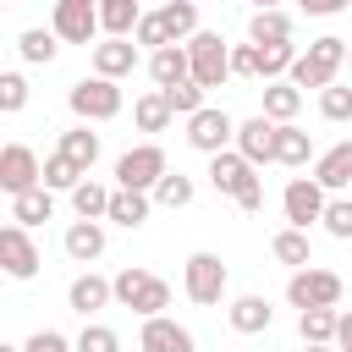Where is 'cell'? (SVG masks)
Instances as JSON below:
<instances>
[{
  "mask_svg": "<svg viewBox=\"0 0 352 352\" xmlns=\"http://www.w3.org/2000/svg\"><path fill=\"white\" fill-rule=\"evenodd\" d=\"M297 66V44L292 38H280V44H258V77L270 82V77H286Z\"/></svg>",
  "mask_w": 352,
  "mask_h": 352,
  "instance_id": "1f68e13d",
  "label": "cell"
},
{
  "mask_svg": "<svg viewBox=\"0 0 352 352\" xmlns=\"http://www.w3.org/2000/svg\"><path fill=\"white\" fill-rule=\"evenodd\" d=\"M28 187H44V165L28 143H6L0 148V192H28Z\"/></svg>",
  "mask_w": 352,
  "mask_h": 352,
  "instance_id": "ba28073f",
  "label": "cell"
},
{
  "mask_svg": "<svg viewBox=\"0 0 352 352\" xmlns=\"http://www.w3.org/2000/svg\"><path fill=\"white\" fill-rule=\"evenodd\" d=\"M231 138H236V121H231L226 110L204 104L198 116H187V143H192L198 154H220V148H226Z\"/></svg>",
  "mask_w": 352,
  "mask_h": 352,
  "instance_id": "30bf717a",
  "label": "cell"
},
{
  "mask_svg": "<svg viewBox=\"0 0 352 352\" xmlns=\"http://www.w3.org/2000/svg\"><path fill=\"white\" fill-rule=\"evenodd\" d=\"M55 38H60L55 28H50V33H44V28H28V33L16 38V50H22V60H33V66H44V60H55V50H60Z\"/></svg>",
  "mask_w": 352,
  "mask_h": 352,
  "instance_id": "8d00e7d4",
  "label": "cell"
},
{
  "mask_svg": "<svg viewBox=\"0 0 352 352\" xmlns=\"http://www.w3.org/2000/svg\"><path fill=\"white\" fill-rule=\"evenodd\" d=\"M302 352H330V341H302Z\"/></svg>",
  "mask_w": 352,
  "mask_h": 352,
  "instance_id": "c3c4849f",
  "label": "cell"
},
{
  "mask_svg": "<svg viewBox=\"0 0 352 352\" xmlns=\"http://www.w3.org/2000/svg\"><path fill=\"white\" fill-rule=\"evenodd\" d=\"M99 28L104 22H99V6L94 0H55V33L66 44H88Z\"/></svg>",
  "mask_w": 352,
  "mask_h": 352,
  "instance_id": "8fae6325",
  "label": "cell"
},
{
  "mask_svg": "<svg viewBox=\"0 0 352 352\" xmlns=\"http://www.w3.org/2000/svg\"><path fill=\"white\" fill-rule=\"evenodd\" d=\"M82 176H88V170H82L72 154H60V148H55V154H44V187H66V192H72Z\"/></svg>",
  "mask_w": 352,
  "mask_h": 352,
  "instance_id": "e575fe53",
  "label": "cell"
},
{
  "mask_svg": "<svg viewBox=\"0 0 352 352\" xmlns=\"http://www.w3.org/2000/svg\"><path fill=\"white\" fill-rule=\"evenodd\" d=\"M60 154H72L82 170H94V160H99V132H88V126H72V132H60Z\"/></svg>",
  "mask_w": 352,
  "mask_h": 352,
  "instance_id": "836d02e7",
  "label": "cell"
},
{
  "mask_svg": "<svg viewBox=\"0 0 352 352\" xmlns=\"http://www.w3.org/2000/svg\"><path fill=\"white\" fill-rule=\"evenodd\" d=\"M270 253H275L280 264H292V270H302V264H308V231H302V226H286V231H275V242H270Z\"/></svg>",
  "mask_w": 352,
  "mask_h": 352,
  "instance_id": "d6a6232c",
  "label": "cell"
},
{
  "mask_svg": "<svg viewBox=\"0 0 352 352\" xmlns=\"http://www.w3.org/2000/svg\"><path fill=\"white\" fill-rule=\"evenodd\" d=\"M50 214H55L50 187H28V192H16V198H11V220H16V226H44Z\"/></svg>",
  "mask_w": 352,
  "mask_h": 352,
  "instance_id": "44dd1931",
  "label": "cell"
},
{
  "mask_svg": "<svg viewBox=\"0 0 352 352\" xmlns=\"http://www.w3.org/2000/svg\"><path fill=\"white\" fill-rule=\"evenodd\" d=\"M66 104H72L77 121H110V116H121V88H116V77H99L94 72L82 82H72Z\"/></svg>",
  "mask_w": 352,
  "mask_h": 352,
  "instance_id": "3957f363",
  "label": "cell"
},
{
  "mask_svg": "<svg viewBox=\"0 0 352 352\" xmlns=\"http://www.w3.org/2000/svg\"><path fill=\"white\" fill-rule=\"evenodd\" d=\"M0 352H28V346H0Z\"/></svg>",
  "mask_w": 352,
  "mask_h": 352,
  "instance_id": "f907efd6",
  "label": "cell"
},
{
  "mask_svg": "<svg viewBox=\"0 0 352 352\" xmlns=\"http://www.w3.org/2000/svg\"><path fill=\"white\" fill-rule=\"evenodd\" d=\"M314 182H319L324 192L346 187V182H352V143H336V148H324V154H319V165H314Z\"/></svg>",
  "mask_w": 352,
  "mask_h": 352,
  "instance_id": "d6986e66",
  "label": "cell"
},
{
  "mask_svg": "<svg viewBox=\"0 0 352 352\" xmlns=\"http://www.w3.org/2000/svg\"><path fill=\"white\" fill-rule=\"evenodd\" d=\"M270 319H275V308L264 302V297H236L231 302V330H242V336H258V330H270Z\"/></svg>",
  "mask_w": 352,
  "mask_h": 352,
  "instance_id": "603a6c76",
  "label": "cell"
},
{
  "mask_svg": "<svg viewBox=\"0 0 352 352\" xmlns=\"http://www.w3.org/2000/svg\"><path fill=\"white\" fill-rule=\"evenodd\" d=\"M28 104V82H22V72H6L0 77V110L11 116V110H22Z\"/></svg>",
  "mask_w": 352,
  "mask_h": 352,
  "instance_id": "b9f144b4",
  "label": "cell"
},
{
  "mask_svg": "<svg viewBox=\"0 0 352 352\" xmlns=\"http://www.w3.org/2000/svg\"><path fill=\"white\" fill-rule=\"evenodd\" d=\"M346 352H352V346H346Z\"/></svg>",
  "mask_w": 352,
  "mask_h": 352,
  "instance_id": "f5cc1de1",
  "label": "cell"
},
{
  "mask_svg": "<svg viewBox=\"0 0 352 352\" xmlns=\"http://www.w3.org/2000/svg\"><path fill=\"white\" fill-rule=\"evenodd\" d=\"M154 204H165V209H187V204H192V176L165 170V176L154 182Z\"/></svg>",
  "mask_w": 352,
  "mask_h": 352,
  "instance_id": "d590c367",
  "label": "cell"
},
{
  "mask_svg": "<svg viewBox=\"0 0 352 352\" xmlns=\"http://www.w3.org/2000/svg\"><path fill=\"white\" fill-rule=\"evenodd\" d=\"M170 99H165V88H154V94H143L138 104H132V121H138V132H165L170 126Z\"/></svg>",
  "mask_w": 352,
  "mask_h": 352,
  "instance_id": "d4e9b609",
  "label": "cell"
},
{
  "mask_svg": "<svg viewBox=\"0 0 352 352\" xmlns=\"http://www.w3.org/2000/svg\"><path fill=\"white\" fill-rule=\"evenodd\" d=\"M187 55H192V82L220 88V82L231 77V50H226L220 33H192V38H187Z\"/></svg>",
  "mask_w": 352,
  "mask_h": 352,
  "instance_id": "5b68a950",
  "label": "cell"
},
{
  "mask_svg": "<svg viewBox=\"0 0 352 352\" xmlns=\"http://www.w3.org/2000/svg\"><path fill=\"white\" fill-rule=\"evenodd\" d=\"M138 346L143 352H192V330L176 324V319H165V314H154V319H143Z\"/></svg>",
  "mask_w": 352,
  "mask_h": 352,
  "instance_id": "9a60e30c",
  "label": "cell"
},
{
  "mask_svg": "<svg viewBox=\"0 0 352 352\" xmlns=\"http://www.w3.org/2000/svg\"><path fill=\"white\" fill-rule=\"evenodd\" d=\"M280 204H286V220L308 231V220H324V204L330 198H324V187L314 176H297V182H286V198Z\"/></svg>",
  "mask_w": 352,
  "mask_h": 352,
  "instance_id": "7c38bea8",
  "label": "cell"
},
{
  "mask_svg": "<svg viewBox=\"0 0 352 352\" xmlns=\"http://www.w3.org/2000/svg\"><path fill=\"white\" fill-rule=\"evenodd\" d=\"M28 352H72V341H66L60 330H38V336L28 341Z\"/></svg>",
  "mask_w": 352,
  "mask_h": 352,
  "instance_id": "f6af8a7d",
  "label": "cell"
},
{
  "mask_svg": "<svg viewBox=\"0 0 352 352\" xmlns=\"http://www.w3.org/2000/svg\"><path fill=\"white\" fill-rule=\"evenodd\" d=\"M138 66V44L132 38H104V44H94V72L99 77H126Z\"/></svg>",
  "mask_w": 352,
  "mask_h": 352,
  "instance_id": "2e32d148",
  "label": "cell"
},
{
  "mask_svg": "<svg viewBox=\"0 0 352 352\" xmlns=\"http://www.w3.org/2000/svg\"><path fill=\"white\" fill-rule=\"evenodd\" d=\"M110 297H116V280H104V275H94V270H88V275H77V280H72V292H66V302H72L82 319H88L94 308H104Z\"/></svg>",
  "mask_w": 352,
  "mask_h": 352,
  "instance_id": "ac0fdd59",
  "label": "cell"
},
{
  "mask_svg": "<svg viewBox=\"0 0 352 352\" xmlns=\"http://www.w3.org/2000/svg\"><path fill=\"white\" fill-rule=\"evenodd\" d=\"M104 220H116V226L138 231V226L148 220V192H138V187H116V192H110V214H104Z\"/></svg>",
  "mask_w": 352,
  "mask_h": 352,
  "instance_id": "ffe728a7",
  "label": "cell"
},
{
  "mask_svg": "<svg viewBox=\"0 0 352 352\" xmlns=\"http://www.w3.org/2000/svg\"><path fill=\"white\" fill-rule=\"evenodd\" d=\"M165 99H170V110H176V116H198V110H204V82L182 77V82H170V88H165Z\"/></svg>",
  "mask_w": 352,
  "mask_h": 352,
  "instance_id": "74e56055",
  "label": "cell"
},
{
  "mask_svg": "<svg viewBox=\"0 0 352 352\" xmlns=\"http://www.w3.org/2000/svg\"><path fill=\"white\" fill-rule=\"evenodd\" d=\"M346 60H352V44H346Z\"/></svg>",
  "mask_w": 352,
  "mask_h": 352,
  "instance_id": "816d5d0a",
  "label": "cell"
},
{
  "mask_svg": "<svg viewBox=\"0 0 352 352\" xmlns=\"http://www.w3.org/2000/svg\"><path fill=\"white\" fill-rule=\"evenodd\" d=\"M297 330H302V341H336L341 314L336 308H297Z\"/></svg>",
  "mask_w": 352,
  "mask_h": 352,
  "instance_id": "f546056e",
  "label": "cell"
},
{
  "mask_svg": "<svg viewBox=\"0 0 352 352\" xmlns=\"http://www.w3.org/2000/svg\"><path fill=\"white\" fill-rule=\"evenodd\" d=\"M297 6H302L308 16H336V11H346L352 0H297Z\"/></svg>",
  "mask_w": 352,
  "mask_h": 352,
  "instance_id": "bcb514c9",
  "label": "cell"
},
{
  "mask_svg": "<svg viewBox=\"0 0 352 352\" xmlns=\"http://www.w3.org/2000/svg\"><path fill=\"white\" fill-rule=\"evenodd\" d=\"M336 341H341V352L352 346V314H341V330H336Z\"/></svg>",
  "mask_w": 352,
  "mask_h": 352,
  "instance_id": "7dc6e473",
  "label": "cell"
},
{
  "mask_svg": "<svg viewBox=\"0 0 352 352\" xmlns=\"http://www.w3.org/2000/svg\"><path fill=\"white\" fill-rule=\"evenodd\" d=\"M160 22H165L170 44H176V38H192V33H198V6H192V0H165V6H160Z\"/></svg>",
  "mask_w": 352,
  "mask_h": 352,
  "instance_id": "4dcf8cb0",
  "label": "cell"
},
{
  "mask_svg": "<svg viewBox=\"0 0 352 352\" xmlns=\"http://www.w3.org/2000/svg\"><path fill=\"white\" fill-rule=\"evenodd\" d=\"M72 204H77L82 220H104V214H110V187L94 182V176H82V182L72 187Z\"/></svg>",
  "mask_w": 352,
  "mask_h": 352,
  "instance_id": "83f0119b",
  "label": "cell"
},
{
  "mask_svg": "<svg viewBox=\"0 0 352 352\" xmlns=\"http://www.w3.org/2000/svg\"><path fill=\"white\" fill-rule=\"evenodd\" d=\"M324 231L341 236V242H352V198H330L324 204Z\"/></svg>",
  "mask_w": 352,
  "mask_h": 352,
  "instance_id": "ab89813d",
  "label": "cell"
},
{
  "mask_svg": "<svg viewBox=\"0 0 352 352\" xmlns=\"http://www.w3.org/2000/svg\"><path fill=\"white\" fill-rule=\"evenodd\" d=\"M99 22L110 38H126V33H138L143 11H138V0H99Z\"/></svg>",
  "mask_w": 352,
  "mask_h": 352,
  "instance_id": "484cf974",
  "label": "cell"
},
{
  "mask_svg": "<svg viewBox=\"0 0 352 352\" xmlns=\"http://www.w3.org/2000/svg\"><path fill=\"white\" fill-rule=\"evenodd\" d=\"M231 77H258V44H236L231 50Z\"/></svg>",
  "mask_w": 352,
  "mask_h": 352,
  "instance_id": "ee69618b",
  "label": "cell"
},
{
  "mask_svg": "<svg viewBox=\"0 0 352 352\" xmlns=\"http://www.w3.org/2000/svg\"><path fill=\"white\" fill-rule=\"evenodd\" d=\"M319 110H324V121H352V88H341V82L319 88Z\"/></svg>",
  "mask_w": 352,
  "mask_h": 352,
  "instance_id": "f35d334b",
  "label": "cell"
},
{
  "mask_svg": "<svg viewBox=\"0 0 352 352\" xmlns=\"http://www.w3.org/2000/svg\"><path fill=\"white\" fill-rule=\"evenodd\" d=\"M275 143H280V121H270V116H253L236 126V148L253 165H275Z\"/></svg>",
  "mask_w": 352,
  "mask_h": 352,
  "instance_id": "5bb4252c",
  "label": "cell"
},
{
  "mask_svg": "<svg viewBox=\"0 0 352 352\" xmlns=\"http://www.w3.org/2000/svg\"><path fill=\"white\" fill-rule=\"evenodd\" d=\"M209 182H214V192H231L242 209H264V187H258V176H253V160L236 148H220V154H209Z\"/></svg>",
  "mask_w": 352,
  "mask_h": 352,
  "instance_id": "6da1fadb",
  "label": "cell"
},
{
  "mask_svg": "<svg viewBox=\"0 0 352 352\" xmlns=\"http://www.w3.org/2000/svg\"><path fill=\"white\" fill-rule=\"evenodd\" d=\"M138 44H148V50H165V44H170V33H165L160 11H148V16L138 22Z\"/></svg>",
  "mask_w": 352,
  "mask_h": 352,
  "instance_id": "7bdbcfd3",
  "label": "cell"
},
{
  "mask_svg": "<svg viewBox=\"0 0 352 352\" xmlns=\"http://www.w3.org/2000/svg\"><path fill=\"white\" fill-rule=\"evenodd\" d=\"M314 160V138L292 121H280V143H275V165H308Z\"/></svg>",
  "mask_w": 352,
  "mask_h": 352,
  "instance_id": "4316f807",
  "label": "cell"
},
{
  "mask_svg": "<svg viewBox=\"0 0 352 352\" xmlns=\"http://www.w3.org/2000/svg\"><path fill=\"white\" fill-rule=\"evenodd\" d=\"M66 253H72L77 264L99 258V253H104V226H99V220H77V226H66Z\"/></svg>",
  "mask_w": 352,
  "mask_h": 352,
  "instance_id": "7402d4cb",
  "label": "cell"
},
{
  "mask_svg": "<svg viewBox=\"0 0 352 352\" xmlns=\"http://www.w3.org/2000/svg\"><path fill=\"white\" fill-rule=\"evenodd\" d=\"M116 302L143 314V319H154L160 308H170V286L160 275H148V270H121L116 275Z\"/></svg>",
  "mask_w": 352,
  "mask_h": 352,
  "instance_id": "277c9868",
  "label": "cell"
},
{
  "mask_svg": "<svg viewBox=\"0 0 352 352\" xmlns=\"http://www.w3.org/2000/svg\"><path fill=\"white\" fill-rule=\"evenodd\" d=\"M264 6H275V0H253V11H264Z\"/></svg>",
  "mask_w": 352,
  "mask_h": 352,
  "instance_id": "681fc988",
  "label": "cell"
},
{
  "mask_svg": "<svg viewBox=\"0 0 352 352\" xmlns=\"http://www.w3.org/2000/svg\"><path fill=\"white\" fill-rule=\"evenodd\" d=\"M286 297H292V308H336V302H341V275L302 264V270L286 280Z\"/></svg>",
  "mask_w": 352,
  "mask_h": 352,
  "instance_id": "8992f818",
  "label": "cell"
},
{
  "mask_svg": "<svg viewBox=\"0 0 352 352\" xmlns=\"http://www.w3.org/2000/svg\"><path fill=\"white\" fill-rule=\"evenodd\" d=\"M148 77H154L160 88L192 77V55H187V44H165V50H154V55H148Z\"/></svg>",
  "mask_w": 352,
  "mask_h": 352,
  "instance_id": "e0dca14e",
  "label": "cell"
},
{
  "mask_svg": "<svg viewBox=\"0 0 352 352\" xmlns=\"http://www.w3.org/2000/svg\"><path fill=\"white\" fill-rule=\"evenodd\" d=\"M0 264H6V275H11V280L38 275V248H33L28 226H6V231H0Z\"/></svg>",
  "mask_w": 352,
  "mask_h": 352,
  "instance_id": "4fadbf2b",
  "label": "cell"
},
{
  "mask_svg": "<svg viewBox=\"0 0 352 352\" xmlns=\"http://www.w3.org/2000/svg\"><path fill=\"white\" fill-rule=\"evenodd\" d=\"M182 286H187V297L192 302H220L226 297V264H220V253H192L187 258V275H182Z\"/></svg>",
  "mask_w": 352,
  "mask_h": 352,
  "instance_id": "9c48e42d",
  "label": "cell"
},
{
  "mask_svg": "<svg viewBox=\"0 0 352 352\" xmlns=\"http://www.w3.org/2000/svg\"><path fill=\"white\" fill-rule=\"evenodd\" d=\"M77 352H121V341H116V330H110V324H82Z\"/></svg>",
  "mask_w": 352,
  "mask_h": 352,
  "instance_id": "60d3db41",
  "label": "cell"
},
{
  "mask_svg": "<svg viewBox=\"0 0 352 352\" xmlns=\"http://www.w3.org/2000/svg\"><path fill=\"white\" fill-rule=\"evenodd\" d=\"M341 60H346V38H314L286 77H292L297 88H330L336 72H341Z\"/></svg>",
  "mask_w": 352,
  "mask_h": 352,
  "instance_id": "7a4b0ae2",
  "label": "cell"
},
{
  "mask_svg": "<svg viewBox=\"0 0 352 352\" xmlns=\"http://www.w3.org/2000/svg\"><path fill=\"white\" fill-rule=\"evenodd\" d=\"M165 176V148L160 143H138L116 160V182L121 187H138V192H154V182Z\"/></svg>",
  "mask_w": 352,
  "mask_h": 352,
  "instance_id": "52a82bcc",
  "label": "cell"
},
{
  "mask_svg": "<svg viewBox=\"0 0 352 352\" xmlns=\"http://www.w3.org/2000/svg\"><path fill=\"white\" fill-rule=\"evenodd\" d=\"M248 38H253V44H280V38H292V16H286L280 6H264V11H253Z\"/></svg>",
  "mask_w": 352,
  "mask_h": 352,
  "instance_id": "cb8c5ba5",
  "label": "cell"
},
{
  "mask_svg": "<svg viewBox=\"0 0 352 352\" xmlns=\"http://www.w3.org/2000/svg\"><path fill=\"white\" fill-rule=\"evenodd\" d=\"M297 104H302V88H297L292 77L264 88V116H270V121H292V116H297Z\"/></svg>",
  "mask_w": 352,
  "mask_h": 352,
  "instance_id": "f1b7e54d",
  "label": "cell"
}]
</instances>
